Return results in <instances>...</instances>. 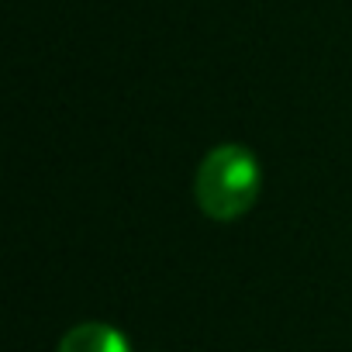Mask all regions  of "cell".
<instances>
[{
	"label": "cell",
	"mask_w": 352,
	"mask_h": 352,
	"mask_svg": "<svg viewBox=\"0 0 352 352\" xmlns=\"http://www.w3.org/2000/svg\"><path fill=\"white\" fill-rule=\"evenodd\" d=\"M59 352H128V345L114 328L100 321H87L66 331V338L59 342Z\"/></svg>",
	"instance_id": "cell-2"
},
{
	"label": "cell",
	"mask_w": 352,
	"mask_h": 352,
	"mask_svg": "<svg viewBox=\"0 0 352 352\" xmlns=\"http://www.w3.org/2000/svg\"><path fill=\"white\" fill-rule=\"evenodd\" d=\"M263 187V169L256 155L242 145H218L204 155L197 169V204L214 221L242 218Z\"/></svg>",
	"instance_id": "cell-1"
}]
</instances>
